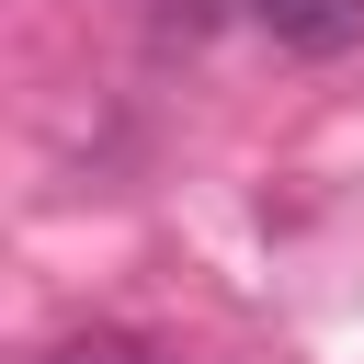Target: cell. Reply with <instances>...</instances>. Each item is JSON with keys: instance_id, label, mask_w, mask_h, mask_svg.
Returning <instances> with one entry per match:
<instances>
[{"instance_id": "obj_1", "label": "cell", "mask_w": 364, "mask_h": 364, "mask_svg": "<svg viewBox=\"0 0 364 364\" xmlns=\"http://www.w3.org/2000/svg\"><path fill=\"white\" fill-rule=\"evenodd\" d=\"M250 23H262L273 46H296V57H341V46H364V0H250Z\"/></svg>"}, {"instance_id": "obj_2", "label": "cell", "mask_w": 364, "mask_h": 364, "mask_svg": "<svg viewBox=\"0 0 364 364\" xmlns=\"http://www.w3.org/2000/svg\"><path fill=\"white\" fill-rule=\"evenodd\" d=\"M46 364H159V353H148V341H125V330H68Z\"/></svg>"}]
</instances>
